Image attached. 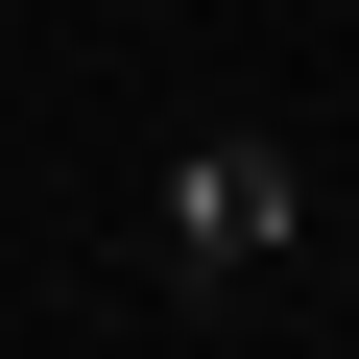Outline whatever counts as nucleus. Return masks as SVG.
I'll return each instance as SVG.
<instances>
[{
    "label": "nucleus",
    "mask_w": 359,
    "mask_h": 359,
    "mask_svg": "<svg viewBox=\"0 0 359 359\" xmlns=\"http://www.w3.org/2000/svg\"><path fill=\"white\" fill-rule=\"evenodd\" d=\"M311 240V168L287 144H192V168H168V264H287Z\"/></svg>",
    "instance_id": "1"
}]
</instances>
